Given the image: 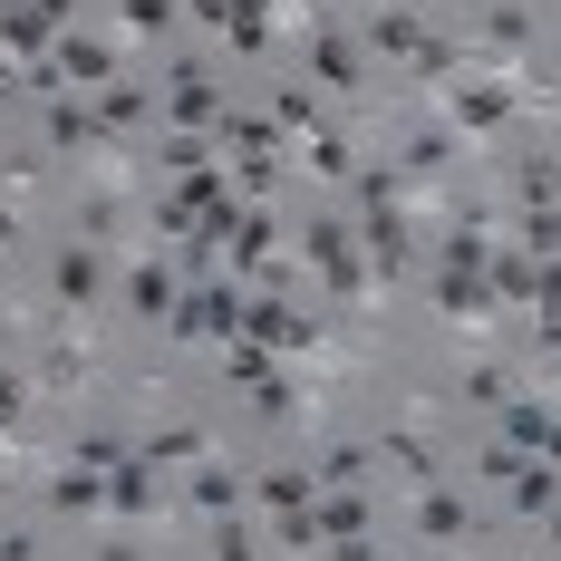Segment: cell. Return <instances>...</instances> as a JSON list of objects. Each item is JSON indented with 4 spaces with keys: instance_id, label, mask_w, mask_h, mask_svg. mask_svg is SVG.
<instances>
[{
    "instance_id": "6da1fadb",
    "label": "cell",
    "mask_w": 561,
    "mask_h": 561,
    "mask_svg": "<svg viewBox=\"0 0 561 561\" xmlns=\"http://www.w3.org/2000/svg\"><path fill=\"white\" fill-rule=\"evenodd\" d=\"M446 107H455V126H474V136H494V126L513 116V98L494 88V78H455V88H446Z\"/></svg>"
},
{
    "instance_id": "7a4b0ae2",
    "label": "cell",
    "mask_w": 561,
    "mask_h": 561,
    "mask_svg": "<svg viewBox=\"0 0 561 561\" xmlns=\"http://www.w3.org/2000/svg\"><path fill=\"white\" fill-rule=\"evenodd\" d=\"M0 39H10V58H39L58 39V10L49 0H10V10H0Z\"/></svg>"
},
{
    "instance_id": "3957f363",
    "label": "cell",
    "mask_w": 561,
    "mask_h": 561,
    "mask_svg": "<svg viewBox=\"0 0 561 561\" xmlns=\"http://www.w3.org/2000/svg\"><path fill=\"white\" fill-rule=\"evenodd\" d=\"M416 533H426V542H465V533H474V504L446 494V484H426V494H416Z\"/></svg>"
},
{
    "instance_id": "277c9868",
    "label": "cell",
    "mask_w": 561,
    "mask_h": 561,
    "mask_svg": "<svg viewBox=\"0 0 561 561\" xmlns=\"http://www.w3.org/2000/svg\"><path fill=\"white\" fill-rule=\"evenodd\" d=\"M300 252H310V262L330 272V290H358V252H348V232H339L330 214H320V224L300 232Z\"/></svg>"
},
{
    "instance_id": "5b68a950",
    "label": "cell",
    "mask_w": 561,
    "mask_h": 561,
    "mask_svg": "<svg viewBox=\"0 0 561 561\" xmlns=\"http://www.w3.org/2000/svg\"><path fill=\"white\" fill-rule=\"evenodd\" d=\"M242 339H252V348H300V339H320V330H310L300 310H280V300H252V310H242Z\"/></svg>"
},
{
    "instance_id": "8992f818",
    "label": "cell",
    "mask_w": 561,
    "mask_h": 561,
    "mask_svg": "<svg viewBox=\"0 0 561 561\" xmlns=\"http://www.w3.org/2000/svg\"><path fill=\"white\" fill-rule=\"evenodd\" d=\"M310 494H330L320 474H300V465H272L262 484H252V504H272V513H310Z\"/></svg>"
},
{
    "instance_id": "52a82bcc",
    "label": "cell",
    "mask_w": 561,
    "mask_h": 561,
    "mask_svg": "<svg viewBox=\"0 0 561 561\" xmlns=\"http://www.w3.org/2000/svg\"><path fill=\"white\" fill-rule=\"evenodd\" d=\"M165 98H174V116H184V126H224V88H214L204 68H184Z\"/></svg>"
},
{
    "instance_id": "ba28073f",
    "label": "cell",
    "mask_w": 561,
    "mask_h": 561,
    "mask_svg": "<svg viewBox=\"0 0 561 561\" xmlns=\"http://www.w3.org/2000/svg\"><path fill=\"white\" fill-rule=\"evenodd\" d=\"M156 504H165V494H156V465H146V455H136L126 474H107V513H126V523H136V513H156Z\"/></svg>"
},
{
    "instance_id": "9c48e42d",
    "label": "cell",
    "mask_w": 561,
    "mask_h": 561,
    "mask_svg": "<svg viewBox=\"0 0 561 561\" xmlns=\"http://www.w3.org/2000/svg\"><path fill=\"white\" fill-rule=\"evenodd\" d=\"M310 523H320V542H368V504L358 494H320Z\"/></svg>"
},
{
    "instance_id": "30bf717a",
    "label": "cell",
    "mask_w": 561,
    "mask_h": 561,
    "mask_svg": "<svg viewBox=\"0 0 561 561\" xmlns=\"http://www.w3.org/2000/svg\"><path fill=\"white\" fill-rule=\"evenodd\" d=\"M126 300H136V320H174V310H184V300H174V272H165V262H146V272L126 280Z\"/></svg>"
},
{
    "instance_id": "8fae6325",
    "label": "cell",
    "mask_w": 561,
    "mask_h": 561,
    "mask_svg": "<svg viewBox=\"0 0 561 561\" xmlns=\"http://www.w3.org/2000/svg\"><path fill=\"white\" fill-rule=\"evenodd\" d=\"M204 20H224L232 49H262V39H272V10H262V0H224V10H204Z\"/></svg>"
},
{
    "instance_id": "7c38bea8",
    "label": "cell",
    "mask_w": 561,
    "mask_h": 561,
    "mask_svg": "<svg viewBox=\"0 0 561 561\" xmlns=\"http://www.w3.org/2000/svg\"><path fill=\"white\" fill-rule=\"evenodd\" d=\"M184 494H194L204 513H224V523H232V513H242V474H224V465H194V484H184Z\"/></svg>"
},
{
    "instance_id": "4fadbf2b",
    "label": "cell",
    "mask_w": 561,
    "mask_h": 561,
    "mask_svg": "<svg viewBox=\"0 0 561 561\" xmlns=\"http://www.w3.org/2000/svg\"><path fill=\"white\" fill-rule=\"evenodd\" d=\"M513 174H523V214H561V165L552 156H523Z\"/></svg>"
},
{
    "instance_id": "5bb4252c",
    "label": "cell",
    "mask_w": 561,
    "mask_h": 561,
    "mask_svg": "<svg viewBox=\"0 0 561 561\" xmlns=\"http://www.w3.org/2000/svg\"><path fill=\"white\" fill-rule=\"evenodd\" d=\"M49 290L78 310V300H98V252H58V272H49Z\"/></svg>"
},
{
    "instance_id": "9a60e30c",
    "label": "cell",
    "mask_w": 561,
    "mask_h": 561,
    "mask_svg": "<svg viewBox=\"0 0 561 561\" xmlns=\"http://www.w3.org/2000/svg\"><path fill=\"white\" fill-rule=\"evenodd\" d=\"M513 504H523V513H552V504H561V465H542V455H533V465L513 474Z\"/></svg>"
},
{
    "instance_id": "2e32d148",
    "label": "cell",
    "mask_w": 561,
    "mask_h": 561,
    "mask_svg": "<svg viewBox=\"0 0 561 561\" xmlns=\"http://www.w3.org/2000/svg\"><path fill=\"white\" fill-rule=\"evenodd\" d=\"M368 39H378L388 58H407V68H416V49H426V30H416L407 10H378V20H368Z\"/></svg>"
},
{
    "instance_id": "e0dca14e",
    "label": "cell",
    "mask_w": 561,
    "mask_h": 561,
    "mask_svg": "<svg viewBox=\"0 0 561 561\" xmlns=\"http://www.w3.org/2000/svg\"><path fill=\"white\" fill-rule=\"evenodd\" d=\"M310 68H320L330 88H358V49H348L339 30H320V39H310Z\"/></svg>"
},
{
    "instance_id": "ac0fdd59",
    "label": "cell",
    "mask_w": 561,
    "mask_h": 561,
    "mask_svg": "<svg viewBox=\"0 0 561 561\" xmlns=\"http://www.w3.org/2000/svg\"><path fill=\"white\" fill-rule=\"evenodd\" d=\"M494 290H504V300H533V290H542V262H533V252H494Z\"/></svg>"
},
{
    "instance_id": "d6986e66",
    "label": "cell",
    "mask_w": 561,
    "mask_h": 561,
    "mask_svg": "<svg viewBox=\"0 0 561 561\" xmlns=\"http://www.w3.org/2000/svg\"><path fill=\"white\" fill-rule=\"evenodd\" d=\"M49 494H58V513H98V504H107V484H98V465H68V474H58Z\"/></svg>"
},
{
    "instance_id": "ffe728a7",
    "label": "cell",
    "mask_w": 561,
    "mask_h": 561,
    "mask_svg": "<svg viewBox=\"0 0 561 561\" xmlns=\"http://www.w3.org/2000/svg\"><path fill=\"white\" fill-rule=\"evenodd\" d=\"M49 68H58V78H88V88H98V78H107V39H58Z\"/></svg>"
},
{
    "instance_id": "44dd1931",
    "label": "cell",
    "mask_w": 561,
    "mask_h": 561,
    "mask_svg": "<svg viewBox=\"0 0 561 561\" xmlns=\"http://www.w3.org/2000/svg\"><path fill=\"white\" fill-rule=\"evenodd\" d=\"M126 126H146V88H107L98 98V136H126Z\"/></svg>"
},
{
    "instance_id": "7402d4cb",
    "label": "cell",
    "mask_w": 561,
    "mask_h": 561,
    "mask_svg": "<svg viewBox=\"0 0 561 561\" xmlns=\"http://www.w3.org/2000/svg\"><path fill=\"white\" fill-rule=\"evenodd\" d=\"M272 242H280V224H272V214H242V224H232V262L252 272V262H262Z\"/></svg>"
},
{
    "instance_id": "603a6c76",
    "label": "cell",
    "mask_w": 561,
    "mask_h": 561,
    "mask_svg": "<svg viewBox=\"0 0 561 561\" xmlns=\"http://www.w3.org/2000/svg\"><path fill=\"white\" fill-rule=\"evenodd\" d=\"M388 465L407 484H436V446H426V436H388Z\"/></svg>"
},
{
    "instance_id": "cb8c5ba5",
    "label": "cell",
    "mask_w": 561,
    "mask_h": 561,
    "mask_svg": "<svg viewBox=\"0 0 561 561\" xmlns=\"http://www.w3.org/2000/svg\"><path fill=\"white\" fill-rule=\"evenodd\" d=\"M88 136H98V107L58 98V107H49V146H88Z\"/></svg>"
},
{
    "instance_id": "d4e9b609",
    "label": "cell",
    "mask_w": 561,
    "mask_h": 561,
    "mask_svg": "<svg viewBox=\"0 0 561 561\" xmlns=\"http://www.w3.org/2000/svg\"><path fill=\"white\" fill-rule=\"evenodd\" d=\"M146 465H156V474H165V465H204V436H194V426H174V436L146 446Z\"/></svg>"
},
{
    "instance_id": "484cf974",
    "label": "cell",
    "mask_w": 561,
    "mask_h": 561,
    "mask_svg": "<svg viewBox=\"0 0 561 561\" xmlns=\"http://www.w3.org/2000/svg\"><path fill=\"white\" fill-rule=\"evenodd\" d=\"M436 300H446L455 320H484V280H465V272H446V280H436Z\"/></svg>"
},
{
    "instance_id": "4316f807",
    "label": "cell",
    "mask_w": 561,
    "mask_h": 561,
    "mask_svg": "<svg viewBox=\"0 0 561 561\" xmlns=\"http://www.w3.org/2000/svg\"><path fill=\"white\" fill-rule=\"evenodd\" d=\"M358 474H368V455H358V446H330V455H320V484H339V494H358Z\"/></svg>"
},
{
    "instance_id": "83f0119b",
    "label": "cell",
    "mask_w": 561,
    "mask_h": 561,
    "mask_svg": "<svg viewBox=\"0 0 561 561\" xmlns=\"http://www.w3.org/2000/svg\"><path fill=\"white\" fill-rule=\"evenodd\" d=\"M397 174H407V165H358V204H368V214H388V204H397Z\"/></svg>"
},
{
    "instance_id": "f1b7e54d",
    "label": "cell",
    "mask_w": 561,
    "mask_h": 561,
    "mask_svg": "<svg viewBox=\"0 0 561 561\" xmlns=\"http://www.w3.org/2000/svg\"><path fill=\"white\" fill-rule=\"evenodd\" d=\"M232 378H242V388H272V348H252V339H232V358H224Z\"/></svg>"
},
{
    "instance_id": "f546056e",
    "label": "cell",
    "mask_w": 561,
    "mask_h": 561,
    "mask_svg": "<svg viewBox=\"0 0 561 561\" xmlns=\"http://www.w3.org/2000/svg\"><path fill=\"white\" fill-rule=\"evenodd\" d=\"M523 242H533V262H561V214H523Z\"/></svg>"
},
{
    "instance_id": "4dcf8cb0",
    "label": "cell",
    "mask_w": 561,
    "mask_h": 561,
    "mask_svg": "<svg viewBox=\"0 0 561 561\" xmlns=\"http://www.w3.org/2000/svg\"><path fill=\"white\" fill-rule=\"evenodd\" d=\"M310 174H358V156H348L339 136H310Z\"/></svg>"
},
{
    "instance_id": "1f68e13d",
    "label": "cell",
    "mask_w": 561,
    "mask_h": 561,
    "mask_svg": "<svg viewBox=\"0 0 561 561\" xmlns=\"http://www.w3.org/2000/svg\"><path fill=\"white\" fill-rule=\"evenodd\" d=\"M368 242H378V262H407V224L397 214H368Z\"/></svg>"
},
{
    "instance_id": "d6a6232c",
    "label": "cell",
    "mask_w": 561,
    "mask_h": 561,
    "mask_svg": "<svg viewBox=\"0 0 561 561\" xmlns=\"http://www.w3.org/2000/svg\"><path fill=\"white\" fill-rule=\"evenodd\" d=\"M484 30H494V49H513V39L533 30V10H484Z\"/></svg>"
},
{
    "instance_id": "836d02e7",
    "label": "cell",
    "mask_w": 561,
    "mask_h": 561,
    "mask_svg": "<svg viewBox=\"0 0 561 561\" xmlns=\"http://www.w3.org/2000/svg\"><path fill=\"white\" fill-rule=\"evenodd\" d=\"M39 388H78V348H49L39 358Z\"/></svg>"
},
{
    "instance_id": "e575fe53",
    "label": "cell",
    "mask_w": 561,
    "mask_h": 561,
    "mask_svg": "<svg viewBox=\"0 0 561 561\" xmlns=\"http://www.w3.org/2000/svg\"><path fill=\"white\" fill-rule=\"evenodd\" d=\"M214 561H262V552H252V533H242V523H224V533H214Z\"/></svg>"
},
{
    "instance_id": "d590c367",
    "label": "cell",
    "mask_w": 561,
    "mask_h": 561,
    "mask_svg": "<svg viewBox=\"0 0 561 561\" xmlns=\"http://www.w3.org/2000/svg\"><path fill=\"white\" fill-rule=\"evenodd\" d=\"M533 339H542V358H561V310H542V320H533Z\"/></svg>"
},
{
    "instance_id": "8d00e7d4",
    "label": "cell",
    "mask_w": 561,
    "mask_h": 561,
    "mask_svg": "<svg viewBox=\"0 0 561 561\" xmlns=\"http://www.w3.org/2000/svg\"><path fill=\"white\" fill-rule=\"evenodd\" d=\"M542 310H561V262H542Z\"/></svg>"
},
{
    "instance_id": "74e56055",
    "label": "cell",
    "mask_w": 561,
    "mask_h": 561,
    "mask_svg": "<svg viewBox=\"0 0 561 561\" xmlns=\"http://www.w3.org/2000/svg\"><path fill=\"white\" fill-rule=\"evenodd\" d=\"M330 561H378V552H368V542H330Z\"/></svg>"
},
{
    "instance_id": "f35d334b",
    "label": "cell",
    "mask_w": 561,
    "mask_h": 561,
    "mask_svg": "<svg viewBox=\"0 0 561 561\" xmlns=\"http://www.w3.org/2000/svg\"><path fill=\"white\" fill-rule=\"evenodd\" d=\"M98 561H146V552H136V542H107V552H98Z\"/></svg>"
},
{
    "instance_id": "ab89813d",
    "label": "cell",
    "mask_w": 561,
    "mask_h": 561,
    "mask_svg": "<svg viewBox=\"0 0 561 561\" xmlns=\"http://www.w3.org/2000/svg\"><path fill=\"white\" fill-rule=\"evenodd\" d=\"M552 542H561V523H552Z\"/></svg>"
}]
</instances>
